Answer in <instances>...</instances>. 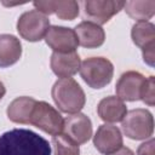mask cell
<instances>
[{
	"instance_id": "obj_1",
	"label": "cell",
	"mask_w": 155,
	"mask_h": 155,
	"mask_svg": "<svg viewBox=\"0 0 155 155\" xmlns=\"http://www.w3.org/2000/svg\"><path fill=\"white\" fill-rule=\"evenodd\" d=\"M0 155H51V145L30 130L13 128L0 136Z\"/></svg>"
},
{
	"instance_id": "obj_2",
	"label": "cell",
	"mask_w": 155,
	"mask_h": 155,
	"mask_svg": "<svg viewBox=\"0 0 155 155\" xmlns=\"http://www.w3.org/2000/svg\"><path fill=\"white\" fill-rule=\"evenodd\" d=\"M51 96L58 109L67 114H76L85 107L86 96L73 78L58 79L51 90Z\"/></svg>"
},
{
	"instance_id": "obj_3",
	"label": "cell",
	"mask_w": 155,
	"mask_h": 155,
	"mask_svg": "<svg viewBox=\"0 0 155 155\" xmlns=\"http://www.w3.org/2000/svg\"><path fill=\"white\" fill-rule=\"evenodd\" d=\"M79 71L82 80L91 88L99 90L111 82L114 65L104 57H90L81 62Z\"/></svg>"
},
{
	"instance_id": "obj_4",
	"label": "cell",
	"mask_w": 155,
	"mask_h": 155,
	"mask_svg": "<svg viewBox=\"0 0 155 155\" xmlns=\"http://www.w3.org/2000/svg\"><path fill=\"white\" fill-rule=\"evenodd\" d=\"M121 126L125 136L130 139L144 140L151 138L154 133V117L148 109H132L126 113Z\"/></svg>"
},
{
	"instance_id": "obj_5",
	"label": "cell",
	"mask_w": 155,
	"mask_h": 155,
	"mask_svg": "<svg viewBox=\"0 0 155 155\" xmlns=\"http://www.w3.org/2000/svg\"><path fill=\"white\" fill-rule=\"evenodd\" d=\"M63 121L61 113L44 101H36L30 116V124L50 136H57L63 131Z\"/></svg>"
},
{
	"instance_id": "obj_6",
	"label": "cell",
	"mask_w": 155,
	"mask_h": 155,
	"mask_svg": "<svg viewBox=\"0 0 155 155\" xmlns=\"http://www.w3.org/2000/svg\"><path fill=\"white\" fill-rule=\"evenodd\" d=\"M48 28V17L36 10L22 13L17 21V31L24 40L30 42H36L45 38Z\"/></svg>"
},
{
	"instance_id": "obj_7",
	"label": "cell",
	"mask_w": 155,
	"mask_h": 155,
	"mask_svg": "<svg viewBox=\"0 0 155 155\" xmlns=\"http://www.w3.org/2000/svg\"><path fill=\"white\" fill-rule=\"evenodd\" d=\"M125 1L119 0H85L81 2L85 18L98 25L105 24L124 8Z\"/></svg>"
},
{
	"instance_id": "obj_8",
	"label": "cell",
	"mask_w": 155,
	"mask_h": 155,
	"mask_svg": "<svg viewBox=\"0 0 155 155\" xmlns=\"http://www.w3.org/2000/svg\"><path fill=\"white\" fill-rule=\"evenodd\" d=\"M131 38L136 46L142 50L143 61L154 67L155 62V25L150 22H137L131 30Z\"/></svg>"
},
{
	"instance_id": "obj_9",
	"label": "cell",
	"mask_w": 155,
	"mask_h": 155,
	"mask_svg": "<svg viewBox=\"0 0 155 155\" xmlns=\"http://www.w3.org/2000/svg\"><path fill=\"white\" fill-rule=\"evenodd\" d=\"M62 133H64L79 145L87 143L92 137L91 119L82 113L70 114L63 121Z\"/></svg>"
},
{
	"instance_id": "obj_10",
	"label": "cell",
	"mask_w": 155,
	"mask_h": 155,
	"mask_svg": "<svg viewBox=\"0 0 155 155\" xmlns=\"http://www.w3.org/2000/svg\"><path fill=\"white\" fill-rule=\"evenodd\" d=\"M45 41L53 52H71L76 51L79 46L74 29L61 25H50Z\"/></svg>"
},
{
	"instance_id": "obj_11",
	"label": "cell",
	"mask_w": 155,
	"mask_h": 155,
	"mask_svg": "<svg viewBox=\"0 0 155 155\" xmlns=\"http://www.w3.org/2000/svg\"><path fill=\"white\" fill-rule=\"evenodd\" d=\"M145 81V76L140 74L139 71L128 70L124 73L115 86L116 97H119L121 101L126 102H134L140 99V91L143 87V84Z\"/></svg>"
},
{
	"instance_id": "obj_12",
	"label": "cell",
	"mask_w": 155,
	"mask_h": 155,
	"mask_svg": "<svg viewBox=\"0 0 155 155\" xmlns=\"http://www.w3.org/2000/svg\"><path fill=\"white\" fill-rule=\"evenodd\" d=\"M122 144L124 139L121 131L119 127L110 124L101 125L93 136V145L101 154L108 155L121 148Z\"/></svg>"
},
{
	"instance_id": "obj_13",
	"label": "cell",
	"mask_w": 155,
	"mask_h": 155,
	"mask_svg": "<svg viewBox=\"0 0 155 155\" xmlns=\"http://www.w3.org/2000/svg\"><path fill=\"white\" fill-rule=\"evenodd\" d=\"M36 11L44 15L54 13L59 19L73 21L79 16L80 5L75 0H48V1H34L33 2Z\"/></svg>"
},
{
	"instance_id": "obj_14",
	"label": "cell",
	"mask_w": 155,
	"mask_h": 155,
	"mask_svg": "<svg viewBox=\"0 0 155 155\" xmlns=\"http://www.w3.org/2000/svg\"><path fill=\"white\" fill-rule=\"evenodd\" d=\"M50 65L54 75L59 79L74 76L81 65L80 56L76 51L71 52H53L51 54Z\"/></svg>"
},
{
	"instance_id": "obj_15",
	"label": "cell",
	"mask_w": 155,
	"mask_h": 155,
	"mask_svg": "<svg viewBox=\"0 0 155 155\" xmlns=\"http://www.w3.org/2000/svg\"><path fill=\"white\" fill-rule=\"evenodd\" d=\"M79 45L85 48H97L105 41L104 29L90 21H82L74 29Z\"/></svg>"
},
{
	"instance_id": "obj_16",
	"label": "cell",
	"mask_w": 155,
	"mask_h": 155,
	"mask_svg": "<svg viewBox=\"0 0 155 155\" xmlns=\"http://www.w3.org/2000/svg\"><path fill=\"white\" fill-rule=\"evenodd\" d=\"M97 113L104 122H120L127 113V107L124 101L116 96L104 97L97 105Z\"/></svg>"
},
{
	"instance_id": "obj_17",
	"label": "cell",
	"mask_w": 155,
	"mask_h": 155,
	"mask_svg": "<svg viewBox=\"0 0 155 155\" xmlns=\"http://www.w3.org/2000/svg\"><path fill=\"white\" fill-rule=\"evenodd\" d=\"M35 103H36V99L28 96L15 98L7 107V110H6L7 117L15 124L29 125L31 111L34 109Z\"/></svg>"
},
{
	"instance_id": "obj_18",
	"label": "cell",
	"mask_w": 155,
	"mask_h": 155,
	"mask_svg": "<svg viewBox=\"0 0 155 155\" xmlns=\"http://www.w3.org/2000/svg\"><path fill=\"white\" fill-rule=\"evenodd\" d=\"M21 56L22 44L19 39L11 34H0V68L13 65Z\"/></svg>"
},
{
	"instance_id": "obj_19",
	"label": "cell",
	"mask_w": 155,
	"mask_h": 155,
	"mask_svg": "<svg viewBox=\"0 0 155 155\" xmlns=\"http://www.w3.org/2000/svg\"><path fill=\"white\" fill-rule=\"evenodd\" d=\"M125 12L138 22H148L155 13L154 0H130L125 1Z\"/></svg>"
},
{
	"instance_id": "obj_20",
	"label": "cell",
	"mask_w": 155,
	"mask_h": 155,
	"mask_svg": "<svg viewBox=\"0 0 155 155\" xmlns=\"http://www.w3.org/2000/svg\"><path fill=\"white\" fill-rule=\"evenodd\" d=\"M53 155H80L79 144L73 142L64 133H59L52 137Z\"/></svg>"
},
{
	"instance_id": "obj_21",
	"label": "cell",
	"mask_w": 155,
	"mask_h": 155,
	"mask_svg": "<svg viewBox=\"0 0 155 155\" xmlns=\"http://www.w3.org/2000/svg\"><path fill=\"white\" fill-rule=\"evenodd\" d=\"M140 99L147 105L154 107L155 104V78L153 75H150L149 78H145V81L140 91Z\"/></svg>"
},
{
	"instance_id": "obj_22",
	"label": "cell",
	"mask_w": 155,
	"mask_h": 155,
	"mask_svg": "<svg viewBox=\"0 0 155 155\" xmlns=\"http://www.w3.org/2000/svg\"><path fill=\"white\" fill-rule=\"evenodd\" d=\"M154 138H149V140H145L142 143L137 149V155H154Z\"/></svg>"
},
{
	"instance_id": "obj_23",
	"label": "cell",
	"mask_w": 155,
	"mask_h": 155,
	"mask_svg": "<svg viewBox=\"0 0 155 155\" xmlns=\"http://www.w3.org/2000/svg\"><path fill=\"white\" fill-rule=\"evenodd\" d=\"M108 155H134V153L127 147H121L117 150H115V151H113V153H110Z\"/></svg>"
},
{
	"instance_id": "obj_24",
	"label": "cell",
	"mask_w": 155,
	"mask_h": 155,
	"mask_svg": "<svg viewBox=\"0 0 155 155\" xmlns=\"http://www.w3.org/2000/svg\"><path fill=\"white\" fill-rule=\"evenodd\" d=\"M5 93H6V88H5V85L0 81V101L2 99V97L5 96Z\"/></svg>"
}]
</instances>
